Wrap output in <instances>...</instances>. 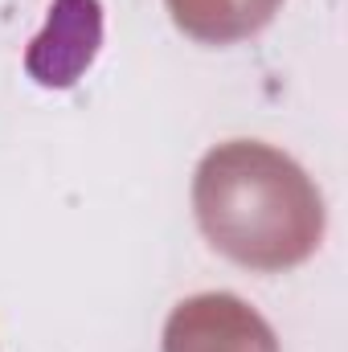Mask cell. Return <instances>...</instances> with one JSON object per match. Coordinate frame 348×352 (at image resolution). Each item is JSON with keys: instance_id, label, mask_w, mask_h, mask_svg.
<instances>
[{"instance_id": "cell-4", "label": "cell", "mask_w": 348, "mask_h": 352, "mask_svg": "<svg viewBox=\"0 0 348 352\" xmlns=\"http://www.w3.org/2000/svg\"><path fill=\"white\" fill-rule=\"evenodd\" d=\"M173 25L201 45H238L262 33L283 0H164Z\"/></svg>"}, {"instance_id": "cell-3", "label": "cell", "mask_w": 348, "mask_h": 352, "mask_svg": "<svg viewBox=\"0 0 348 352\" xmlns=\"http://www.w3.org/2000/svg\"><path fill=\"white\" fill-rule=\"evenodd\" d=\"M102 16L98 0H58L45 33L33 41L25 66L41 87H70L98 54Z\"/></svg>"}, {"instance_id": "cell-2", "label": "cell", "mask_w": 348, "mask_h": 352, "mask_svg": "<svg viewBox=\"0 0 348 352\" xmlns=\"http://www.w3.org/2000/svg\"><path fill=\"white\" fill-rule=\"evenodd\" d=\"M164 352H279L270 324L226 291L176 303L164 324Z\"/></svg>"}, {"instance_id": "cell-1", "label": "cell", "mask_w": 348, "mask_h": 352, "mask_svg": "<svg viewBox=\"0 0 348 352\" xmlns=\"http://www.w3.org/2000/svg\"><path fill=\"white\" fill-rule=\"evenodd\" d=\"M193 217L217 254L259 274L303 266L328 226L316 180L287 152L259 140H226L201 156Z\"/></svg>"}]
</instances>
